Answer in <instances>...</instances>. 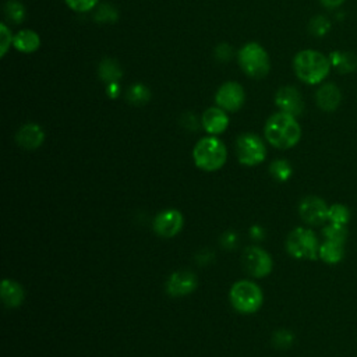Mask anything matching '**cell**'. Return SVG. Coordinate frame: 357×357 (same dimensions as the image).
<instances>
[{
    "mask_svg": "<svg viewBox=\"0 0 357 357\" xmlns=\"http://www.w3.org/2000/svg\"><path fill=\"white\" fill-rule=\"evenodd\" d=\"M266 141L278 149H290L301 138V127L294 116L284 112L272 114L264 127Z\"/></svg>",
    "mask_w": 357,
    "mask_h": 357,
    "instance_id": "obj_1",
    "label": "cell"
},
{
    "mask_svg": "<svg viewBox=\"0 0 357 357\" xmlns=\"http://www.w3.org/2000/svg\"><path fill=\"white\" fill-rule=\"evenodd\" d=\"M331 67L329 57L312 49L298 52L293 60V70L297 78L308 85L322 82L328 77Z\"/></svg>",
    "mask_w": 357,
    "mask_h": 357,
    "instance_id": "obj_2",
    "label": "cell"
},
{
    "mask_svg": "<svg viewBox=\"0 0 357 357\" xmlns=\"http://www.w3.org/2000/svg\"><path fill=\"white\" fill-rule=\"evenodd\" d=\"M192 159L198 169L204 172H216L226 163V145L215 135L204 137L195 144L192 149Z\"/></svg>",
    "mask_w": 357,
    "mask_h": 357,
    "instance_id": "obj_3",
    "label": "cell"
},
{
    "mask_svg": "<svg viewBox=\"0 0 357 357\" xmlns=\"http://www.w3.org/2000/svg\"><path fill=\"white\" fill-rule=\"evenodd\" d=\"M229 298L233 308L241 314H254L261 308L264 303L261 287L245 279L233 283L229 291Z\"/></svg>",
    "mask_w": 357,
    "mask_h": 357,
    "instance_id": "obj_4",
    "label": "cell"
},
{
    "mask_svg": "<svg viewBox=\"0 0 357 357\" xmlns=\"http://www.w3.org/2000/svg\"><path fill=\"white\" fill-rule=\"evenodd\" d=\"M319 240L312 229L296 227L286 237V251L296 259H318Z\"/></svg>",
    "mask_w": 357,
    "mask_h": 357,
    "instance_id": "obj_5",
    "label": "cell"
},
{
    "mask_svg": "<svg viewBox=\"0 0 357 357\" xmlns=\"http://www.w3.org/2000/svg\"><path fill=\"white\" fill-rule=\"evenodd\" d=\"M241 70L251 78H264L271 68L268 52L257 42L245 43L237 54Z\"/></svg>",
    "mask_w": 357,
    "mask_h": 357,
    "instance_id": "obj_6",
    "label": "cell"
},
{
    "mask_svg": "<svg viewBox=\"0 0 357 357\" xmlns=\"http://www.w3.org/2000/svg\"><path fill=\"white\" fill-rule=\"evenodd\" d=\"M236 152L238 162L245 166H257L266 158V146L264 141L252 132H244L237 137Z\"/></svg>",
    "mask_w": 357,
    "mask_h": 357,
    "instance_id": "obj_7",
    "label": "cell"
},
{
    "mask_svg": "<svg viewBox=\"0 0 357 357\" xmlns=\"http://www.w3.org/2000/svg\"><path fill=\"white\" fill-rule=\"evenodd\" d=\"M244 269L257 279L265 278L272 272L273 261L268 251L258 245H248L241 254Z\"/></svg>",
    "mask_w": 357,
    "mask_h": 357,
    "instance_id": "obj_8",
    "label": "cell"
},
{
    "mask_svg": "<svg viewBox=\"0 0 357 357\" xmlns=\"http://www.w3.org/2000/svg\"><path fill=\"white\" fill-rule=\"evenodd\" d=\"M329 205L317 195H307L298 204V215L310 226H318L326 222Z\"/></svg>",
    "mask_w": 357,
    "mask_h": 357,
    "instance_id": "obj_9",
    "label": "cell"
},
{
    "mask_svg": "<svg viewBox=\"0 0 357 357\" xmlns=\"http://www.w3.org/2000/svg\"><path fill=\"white\" fill-rule=\"evenodd\" d=\"M216 106L226 112H237L245 102V92L238 82H225L219 86L215 95Z\"/></svg>",
    "mask_w": 357,
    "mask_h": 357,
    "instance_id": "obj_10",
    "label": "cell"
},
{
    "mask_svg": "<svg viewBox=\"0 0 357 357\" xmlns=\"http://www.w3.org/2000/svg\"><path fill=\"white\" fill-rule=\"evenodd\" d=\"M183 225H184V218L180 211L165 209L153 218L152 229L158 236L170 238L181 231Z\"/></svg>",
    "mask_w": 357,
    "mask_h": 357,
    "instance_id": "obj_11",
    "label": "cell"
},
{
    "mask_svg": "<svg viewBox=\"0 0 357 357\" xmlns=\"http://www.w3.org/2000/svg\"><path fill=\"white\" fill-rule=\"evenodd\" d=\"M198 286L197 276L187 269L174 271L167 282H166V291L172 297H184L192 293Z\"/></svg>",
    "mask_w": 357,
    "mask_h": 357,
    "instance_id": "obj_12",
    "label": "cell"
},
{
    "mask_svg": "<svg viewBox=\"0 0 357 357\" xmlns=\"http://www.w3.org/2000/svg\"><path fill=\"white\" fill-rule=\"evenodd\" d=\"M275 105L280 109V112H284L287 114H291L294 117L300 116L304 110V102L301 93L294 86H282L278 89L275 95Z\"/></svg>",
    "mask_w": 357,
    "mask_h": 357,
    "instance_id": "obj_13",
    "label": "cell"
},
{
    "mask_svg": "<svg viewBox=\"0 0 357 357\" xmlns=\"http://www.w3.org/2000/svg\"><path fill=\"white\" fill-rule=\"evenodd\" d=\"M17 144L28 151L39 148L45 141V131L36 123H26L21 126L15 134Z\"/></svg>",
    "mask_w": 357,
    "mask_h": 357,
    "instance_id": "obj_14",
    "label": "cell"
},
{
    "mask_svg": "<svg viewBox=\"0 0 357 357\" xmlns=\"http://www.w3.org/2000/svg\"><path fill=\"white\" fill-rule=\"evenodd\" d=\"M201 124L204 130L211 135H219L223 131H226L229 126V117L226 114V110H223L219 106L208 107L201 117Z\"/></svg>",
    "mask_w": 357,
    "mask_h": 357,
    "instance_id": "obj_15",
    "label": "cell"
},
{
    "mask_svg": "<svg viewBox=\"0 0 357 357\" xmlns=\"http://www.w3.org/2000/svg\"><path fill=\"white\" fill-rule=\"evenodd\" d=\"M315 100H317V105H318V107L321 110H324V112H335L339 107V105H340L342 93H340L339 88L335 84L328 82V84L321 85L317 89Z\"/></svg>",
    "mask_w": 357,
    "mask_h": 357,
    "instance_id": "obj_16",
    "label": "cell"
},
{
    "mask_svg": "<svg viewBox=\"0 0 357 357\" xmlns=\"http://www.w3.org/2000/svg\"><path fill=\"white\" fill-rule=\"evenodd\" d=\"M0 296H1V301L6 307L17 308L24 301L25 291H24V287L18 282H15L13 279H4V280H1V284H0Z\"/></svg>",
    "mask_w": 357,
    "mask_h": 357,
    "instance_id": "obj_17",
    "label": "cell"
},
{
    "mask_svg": "<svg viewBox=\"0 0 357 357\" xmlns=\"http://www.w3.org/2000/svg\"><path fill=\"white\" fill-rule=\"evenodd\" d=\"M13 46L22 53H32L39 49L40 38L32 29H22L14 35Z\"/></svg>",
    "mask_w": 357,
    "mask_h": 357,
    "instance_id": "obj_18",
    "label": "cell"
},
{
    "mask_svg": "<svg viewBox=\"0 0 357 357\" xmlns=\"http://www.w3.org/2000/svg\"><path fill=\"white\" fill-rule=\"evenodd\" d=\"M318 258L328 265H336L344 258V244L325 240L319 245Z\"/></svg>",
    "mask_w": 357,
    "mask_h": 357,
    "instance_id": "obj_19",
    "label": "cell"
},
{
    "mask_svg": "<svg viewBox=\"0 0 357 357\" xmlns=\"http://www.w3.org/2000/svg\"><path fill=\"white\" fill-rule=\"evenodd\" d=\"M98 74L102 81L110 84V82H119V79L123 75V70L120 68L119 63L113 59H103L99 63Z\"/></svg>",
    "mask_w": 357,
    "mask_h": 357,
    "instance_id": "obj_20",
    "label": "cell"
},
{
    "mask_svg": "<svg viewBox=\"0 0 357 357\" xmlns=\"http://www.w3.org/2000/svg\"><path fill=\"white\" fill-rule=\"evenodd\" d=\"M350 219H351V212H350L347 205L340 204V202H335V204L329 205L328 218H326L328 223H336V225L347 226Z\"/></svg>",
    "mask_w": 357,
    "mask_h": 357,
    "instance_id": "obj_21",
    "label": "cell"
},
{
    "mask_svg": "<svg viewBox=\"0 0 357 357\" xmlns=\"http://www.w3.org/2000/svg\"><path fill=\"white\" fill-rule=\"evenodd\" d=\"M329 60H331L332 67H335L337 71H342V73L351 71L357 66L356 57L353 54L343 53V52H333L329 56Z\"/></svg>",
    "mask_w": 357,
    "mask_h": 357,
    "instance_id": "obj_22",
    "label": "cell"
},
{
    "mask_svg": "<svg viewBox=\"0 0 357 357\" xmlns=\"http://www.w3.org/2000/svg\"><path fill=\"white\" fill-rule=\"evenodd\" d=\"M271 176L280 183L287 181L293 174V167L286 159H276L269 165Z\"/></svg>",
    "mask_w": 357,
    "mask_h": 357,
    "instance_id": "obj_23",
    "label": "cell"
},
{
    "mask_svg": "<svg viewBox=\"0 0 357 357\" xmlns=\"http://www.w3.org/2000/svg\"><path fill=\"white\" fill-rule=\"evenodd\" d=\"M322 236L325 240L344 244L347 240V236H349V230H347V226H344V225L328 223L322 229Z\"/></svg>",
    "mask_w": 357,
    "mask_h": 357,
    "instance_id": "obj_24",
    "label": "cell"
},
{
    "mask_svg": "<svg viewBox=\"0 0 357 357\" xmlns=\"http://www.w3.org/2000/svg\"><path fill=\"white\" fill-rule=\"evenodd\" d=\"M151 99V92L144 84H134L127 91V100L132 105H145Z\"/></svg>",
    "mask_w": 357,
    "mask_h": 357,
    "instance_id": "obj_25",
    "label": "cell"
},
{
    "mask_svg": "<svg viewBox=\"0 0 357 357\" xmlns=\"http://www.w3.org/2000/svg\"><path fill=\"white\" fill-rule=\"evenodd\" d=\"M4 13L6 17L14 24H20L25 18V7L18 0H7L4 6Z\"/></svg>",
    "mask_w": 357,
    "mask_h": 357,
    "instance_id": "obj_26",
    "label": "cell"
},
{
    "mask_svg": "<svg viewBox=\"0 0 357 357\" xmlns=\"http://www.w3.org/2000/svg\"><path fill=\"white\" fill-rule=\"evenodd\" d=\"M272 343L278 349H289L294 343V335L289 329H278L272 335Z\"/></svg>",
    "mask_w": 357,
    "mask_h": 357,
    "instance_id": "obj_27",
    "label": "cell"
},
{
    "mask_svg": "<svg viewBox=\"0 0 357 357\" xmlns=\"http://www.w3.org/2000/svg\"><path fill=\"white\" fill-rule=\"evenodd\" d=\"M95 20L98 22H114L117 20V10L113 6L103 3L95 11Z\"/></svg>",
    "mask_w": 357,
    "mask_h": 357,
    "instance_id": "obj_28",
    "label": "cell"
},
{
    "mask_svg": "<svg viewBox=\"0 0 357 357\" xmlns=\"http://www.w3.org/2000/svg\"><path fill=\"white\" fill-rule=\"evenodd\" d=\"M329 28L331 24L324 15H317L310 21V32L315 36H324Z\"/></svg>",
    "mask_w": 357,
    "mask_h": 357,
    "instance_id": "obj_29",
    "label": "cell"
},
{
    "mask_svg": "<svg viewBox=\"0 0 357 357\" xmlns=\"http://www.w3.org/2000/svg\"><path fill=\"white\" fill-rule=\"evenodd\" d=\"M67 3V6L77 11V13H86L92 8H95L99 3V0H64Z\"/></svg>",
    "mask_w": 357,
    "mask_h": 357,
    "instance_id": "obj_30",
    "label": "cell"
},
{
    "mask_svg": "<svg viewBox=\"0 0 357 357\" xmlns=\"http://www.w3.org/2000/svg\"><path fill=\"white\" fill-rule=\"evenodd\" d=\"M13 39H14V36H11V32L7 28V25L1 24L0 25V54H1V57L7 53L8 47L13 45Z\"/></svg>",
    "mask_w": 357,
    "mask_h": 357,
    "instance_id": "obj_31",
    "label": "cell"
},
{
    "mask_svg": "<svg viewBox=\"0 0 357 357\" xmlns=\"http://www.w3.org/2000/svg\"><path fill=\"white\" fill-rule=\"evenodd\" d=\"M231 53H233V50H231V47L227 43H220L215 49V56H216V59L219 61L230 60L231 59Z\"/></svg>",
    "mask_w": 357,
    "mask_h": 357,
    "instance_id": "obj_32",
    "label": "cell"
},
{
    "mask_svg": "<svg viewBox=\"0 0 357 357\" xmlns=\"http://www.w3.org/2000/svg\"><path fill=\"white\" fill-rule=\"evenodd\" d=\"M236 241H237V236L234 233H231V231L225 233L223 237H222V244L226 248H231L233 245H236Z\"/></svg>",
    "mask_w": 357,
    "mask_h": 357,
    "instance_id": "obj_33",
    "label": "cell"
},
{
    "mask_svg": "<svg viewBox=\"0 0 357 357\" xmlns=\"http://www.w3.org/2000/svg\"><path fill=\"white\" fill-rule=\"evenodd\" d=\"M107 95L112 98V99H116L120 93V86H119V82H110L107 84Z\"/></svg>",
    "mask_w": 357,
    "mask_h": 357,
    "instance_id": "obj_34",
    "label": "cell"
},
{
    "mask_svg": "<svg viewBox=\"0 0 357 357\" xmlns=\"http://www.w3.org/2000/svg\"><path fill=\"white\" fill-rule=\"evenodd\" d=\"M250 236L254 238V240H262L264 236H265V231L261 226H252L250 229Z\"/></svg>",
    "mask_w": 357,
    "mask_h": 357,
    "instance_id": "obj_35",
    "label": "cell"
},
{
    "mask_svg": "<svg viewBox=\"0 0 357 357\" xmlns=\"http://www.w3.org/2000/svg\"><path fill=\"white\" fill-rule=\"evenodd\" d=\"M319 1L326 8H336L344 3V0H319Z\"/></svg>",
    "mask_w": 357,
    "mask_h": 357,
    "instance_id": "obj_36",
    "label": "cell"
}]
</instances>
